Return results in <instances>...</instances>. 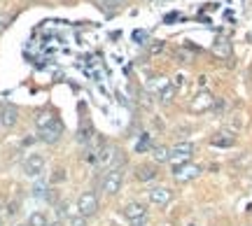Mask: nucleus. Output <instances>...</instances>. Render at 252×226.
I'll list each match as a JSON object with an SVG mask.
<instances>
[{"label": "nucleus", "mask_w": 252, "mask_h": 226, "mask_svg": "<svg viewBox=\"0 0 252 226\" xmlns=\"http://www.w3.org/2000/svg\"><path fill=\"white\" fill-rule=\"evenodd\" d=\"M98 161L105 166V170H112V168H122V166H124L126 156L117 145H105L103 152L98 154Z\"/></svg>", "instance_id": "nucleus-1"}, {"label": "nucleus", "mask_w": 252, "mask_h": 226, "mask_svg": "<svg viewBox=\"0 0 252 226\" xmlns=\"http://www.w3.org/2000/svg\"><path fill=\"white\" fill-rule=\"evenodd\" d=\"M201 172H203V168L198 163L187 161V163H180V166H173V180L178 184H187V182L201 177Z\"/></svg>", "instance_id": "nucleus-2"}, {"label": "nucleus", "mask_w": 252, "mask_h": 226, "mask_svg": "<svg viewBox=\"0 0 252 226\" xmlns=\"http://www.w3.org/2000/svg\"><path fill=\"white\" fill-rule=\"evenodd\" d=\"M122 182H124V172H122V168H112V170L103 172L100 189H103V194H108V196H115V194H119V189H122Z\"/></svg>", "instance_id": "nucleus-3"}, {"label": "nucleus", "mask_w": 252, "mask_h": 226, "mask_svg": "<svg viewBox=\"0 0 252 226\" xmlns=\"http://www.w3.org/2000/svg\"><path fill=\"white\" fill-rule=\"evenodd\" d=\"M77 210H80L82 217H94V215L98 212V196H96L94 191L80 194V198H77Z\"/></svg>", "instance_id": "nucleus-4"}, {"label": "nucleus", "mask_w": 252, "mask_h": 226, "mask_svg": "<svg viewBox=\"0 0 252 226\" xmlns=\"http://www.w3.org/2000/svg\"><path fill=\"white\" fill-rule=\"evenodd\" d=\"M213 105H215V98H213V93L206 89H201L191 98V103H189V110L194 112V114H203V112H208V110H213Z\"/></svg>", "instance_id": "nucleus-5"}, {"label": "nucleus", "mask_w": 252, "mask_h": 226, "mask_svg": "<svg viewBox=\"0 0 252 226\" xmlns=\"http://www.w3.org/2000/svg\"><path fill=\"white\" fill-rule=\"evenodd\" d=\"M191 154H194V145L187 142V140H182V142H175L171 147V163L173 166H180V163H187L191 159Z\"/></svg>", "instance_id": "nucleus-6"}, {"label": "nucleus", "mask_w": 252, "mask_h": 226, "mask_svg": "<svg viewBox=\"0 0 252 226\" xmlns=\"http://www.w3.org/2000/svg\"><path fill=\"white\" fill-rule=\"evenodd\" d=\"M42 170H45V159L40 154H28L24 161V172L28 177H37V175H42Z\"/></svg>", "instance_id": "nucleus-7"}, {"label": "nucleus", "mask_w": 252, "mask_h": 226, "mask_svg": "<svg viewBox=\"0 0 252 226\" xmlns=\"http://www.w3.org/2000/svg\"><path fill=\"white\" fill-rule=\"evenodd\" d=\"M63 136V124H61V119H56L52 126H47L40 131V140L42 142H47V145H56L59 140H61Z\"/></svg>", "instance_id": "nucleus-8"}, {"label": "nucleus", "mask_w": 252, "mask_h": 226, "mask_svg": "<svg viewBox=\"0 0 252 226\" xmlns=\"http://www.w3.org/2000/svg\"><path fill=\"white\" fill-rule=\"evenodd\" d=\"M147 196H150V203L163 208V205H168V203H171L173 191L168 189V187H152V189L147 191Z\"/></svg>", "instance_id": "nucleus-9"}, {"label": "nucleus", "mask_w": 252, "mask_h": 226, "mask_svg": "<svg viewBox=\"0 0 252 226\" xmlns=\"http://www.w3.org/2000/svg\"><path fill=\"white\" fill-rule=\"evenodd\" d=\"M122 215H124L128 222H138V219H147V210H145L143 203L131 200V203H126L124 208H122Z\"/></svg>", "instance_id": "nucleus-10"}, {"label": "nucleus", "mask_w": 252, "mask_h": 226, "mask_svg": "<svg viewBox=\"0 0 252 226\" xmlns=\"http://www.w3.org/2000/svg\"><path fill=\"white\" fill-rule=\"evenodd\" d=\"M17 121H19V110L14 108V105H9L7 103V105H2V108H0V124H2V126L12 128Z\"/></svg>", "instance_id": "nucleus-11"}, {"label": "nucleus", "mask_w": 252, "mask_h": 226, "mask_svg": "<svg viewBox=\"0 0 252 226\" xmlns=\"http://www.w3.org/2000/svg\"><path fill=\"white\" fill-rule=\"evenodd\" d=\"M157 175H159V170H157L154 163H140V166H135V180L138 182H152Z\"/></svg>", "instance_id": "nucleus-12"}, {"label": "nucleus", "mask_w": 252, "mask_h": 226, "mask_svg": "<svg viewBox=\"0 0 252 226\" xmlns=\"http://www.w3.org/2000/svg\"><path fill=\"white\" fill-rule=\"evenodd\" d=\"M124 5H126V0H96V7H98L103 14H108V17L117 14Z\"/></svg>", "instance_id": "nucleus-13"}, {"label": "nucleus", "mask_w": 252, "mask_h": 226, "mask_svg": "<svg viewBox=\"0 0 252 226\" xmlns=\"http://www.w3.org/2000/svg\"><path fill=\"white\" fill-rule=\"evenodd\" d=\"M210 145L213 147H234L236 145V136L231 131H220L210 138Z\"/></svg>", "instance_id": "nucleus-14"}, {"label": "nucleus", "mask_w": 252, "mask_h": 226, "mask_svg": "<svg viewBox=\"0 0 252 226\" xmlns=\"http://www.w3.org/2000/svg\"><path fill=\"white\" fill-rule=\"evenodd\" d=\"M56 119H59V117H56L52 110H40V112H37V117H35V126H37V131H42V128L52 126Z\"/></svg>", "instance_id": "nucleus-15"}, {"label": "nucleus", "mask_w": 252, "mask_h": 226, "mask_svg": "<svg viewBox=\"0 0 252 226\" xmlns=\"http://www.w3.org/2000/svg\"><path fill=\"white\" fill-rule=\"evenodd\" d=\"M213 54L220 58H231V42L229 40H217L213 45Z\"/></svg>", "instance_id": "nucleus-16"}, {"label": "nucleus", "mask_w": 252, "mask_h": 226, "mask_svg": "<svg viewBox=\"0 0 252 226\" xmlns=\"http://www.w3.org/2000/svg\"><path fill=\"white\" fill-rule=\"evenodd\" d=\"M152 156H154V161H157V163L171 161V147H166V145L152 147Z\"/></svg>", "instance_id": "nucleus-17"}, {"label": "nucleus", "mask_w": 252, "mask_h": 226, "mask_svg": "<svg viewBox=\"0 0 252 226\" xmlns=\"http://www.w3.org/2000/svg\"><path fill=\"white\" fill-rule=\"evenodd\" d=\"M28 226H47L45 212H33V215L28 217Z\"/></svg>", "instance_id": "nucleus-18"}, {"label": "nucleus", "mask_w": 252, "mask_h": 226, "mask_svg": "<svg viewBox=\"0 0 252 226\" xmlns=\"http://www.w3.org/2000/svg\"><path fill=\"white\" fill-rule=\"evenodd\" d=\"M175 91H178V89L173 86V82H171V86H166V89L159 93V100H161V103H171L173 96H175Z\"/></svg>", "instance_id": "nucleus-19"}, {"label": "nucleus", "mask_w": 252, "mask_h": 226, "mask_svg": "<svg viewBox=\"0 0 252 226\" xmlns=\"http://www.w3.org/2000/svg\"><path fill=\"white\" fill-rule=\"evenodd\" d=\"M166 86H171V80H168V77H157V80H154V91H157V93H161Z\"/></svg>", "instance_id": "nucleus-20"}, {"label": "nucleus", "mask_w": 252, "mask_h": 226, "mask_svg": "<svg viewBox=\"0 0 252 226\" xmlns=\"http://www.w3.org/2000/svg\"><path fill=\"white\" fill-rule=\"evenodd\" d=\"M68 226H87V217H70V222H68Z\"/></svg>", "instance_id": "nucleus-21"}, {"label": "nucleus", "mask_w": 252, "mask_h": 226, "mask_svg": "<svg viewBox=\"0 0 252 226\" xmlns=\"http://www.w3.org/2000/svg\"><path fill=\"white\" fill-rule=\"evenodd\" d=\"M135 149H138V152H143V149H152V145H150V138L145 136L143 140L138 142V147H135Z\"/></svg>", "instance_id": "nucleus-22"}, {"label": "nucleus", "mask_w": 252, "mask_h": 226, "mask_svg": "<svg viewBox=\"0 0 252 226\" xmlns=\"http://www.w3.org/2000/svg\"><path fill=\"white\" fill-rule=\"evenodd\" d=\"M173 86H175V89L185 86V75H175V80H173Z\"/></svg>", "instance_id": "nucleus-23"}, {"label": "nucleus", "mask_w": 252, "mask_h": 226, "mask_svg": "<svg viewBox=\"0 0 252 226\" xmlns=\"http://www.w3.org/2000/svg\"><path fill=\"white\" fill-rule=\"evenodd\" d=\"M161 49H163V42H154V45H150V52H152V54H159Z\"/></svg>", "instance_id": "nucleus-24"}, {"label": "nucleus", "mask_w": 252, "mask_h": 226, "mask_svg": "<svg viewBox=\"0 0 252 226\" xmlns=\"http://www.w3.org/2000/svg\"><path fill=\"white\" fill-rule=\"evenodd\" d=\"M7 212H9V215H17V212H19V203H9Z\"/></svg>", "instance_id": "nucleus-25"}, {"label": "nucleus", "mask_w": 252, "mask_h": 226, "mask_svg": "<svg viewBox=\"0 0 252 226\" xmlns=\"http://www.w3.org/2000/svg\"><path fill=\"white\" fill-rule=\"evenodd\" d=\"M5 28H7V17L0 14V30H5Z\"/></svg>", "instance_id": "nucleus-26"}, {"label": "nucleus", "mask_w": 252, "mask_h": 226, "mask_svg": "<svg viewBox=\"0 0 252 226\" xmlns=\"http://www.w3.org/2000/svg\"><path fill=\"white\" fill-rule=\"evenodd\" d=\"M131 226H147V219H138V222H131Z\"/></svg>", "instance_id": "nucleus-27"}, {"label": "nucleus", "mask_w": 252, "mask_h": 226, "mask_svg": "<svg viewBox=\"0 0 252 226\" xmlns=\"http://www.w3.org/2000/svg\"><path fill=\"white\" fill-rule=\"evenodd\" d=\"M63 177H65V175H63V170H56V177H54V180H56V182H61Z\"/></svg>", "instance_id": "nucleus-28"}]
</instances>
